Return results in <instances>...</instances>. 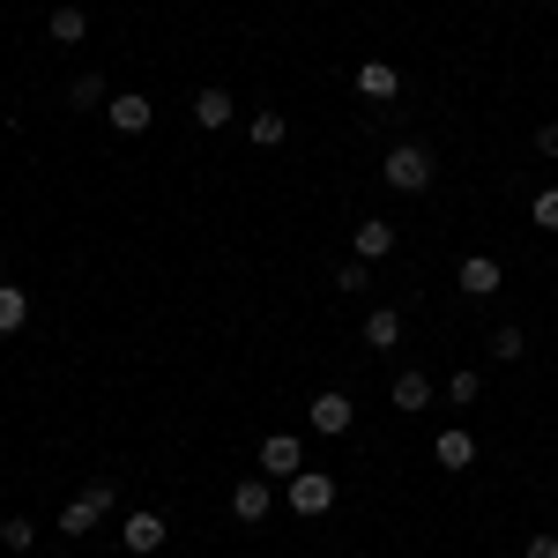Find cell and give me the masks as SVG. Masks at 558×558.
Here are the masks:
<instances>
[{
  "mask_svg": "<svg viewBox=\"0 0 558 558\" xmlns=\"http://www.w3.org/2000/svg\"><path fill=\"white\" fill-rule=\"evenodd\" d=\"M268 507H276V492H268V476H246V484L231 492V514H239V521H268Z\"/></svg>",
  "mask_w": 558,
  "mask_h": 558,
  "instance_id": "obj_13",
  "label": "cell"
},
{
  "mask_svg": "<svg viewBox=\"0 0 558 558\" xmlns=\"http://www.w3.org/2000/svg\"><path fill=\"white\" fill-rule=\"evenodd\" d=\"M350 246H357V260H387V254H395V223H380V216H373V223H357V239H350Z\"/></svg>",
  "mask_w": 558,
  "mask_h": 558,
  "instance_id": "obj_14",
  "label": "cell"
},
{
  "mask_svg": "<svg viewBox=\"0 0 558 558\" xmlns=\"http://www.w3.org/2000/svg\"><path fill=\"white\" fill-rule=\"evenodd\" d=\"M165 536H172V521L165 514H149V507H134L128 521H120V544H128L134 558H149V551H165Z\"/></svg>",
  "mask_w": 558,
  "mask_h": 558,
  "instance_id": "obj_5",
  "label": "cell"
},
{
  "mask_svg": "<svg viewBox=\"0 0 558 558\" xmlns=\"http://www.w3.org/2000/svg\"><path fill=\"white\" fill-rule=\"evenodd\" d=\"M529 216H536V223H544V231H558V186H544V194H536V202H529Z\"/></svg>",
  "mask_w": 558,
  "mask_h": 558,
  "instance_id": "obj_24",
  "label": "cell"
},
{
  "mask_svg": "<svg viewBox=\"0 0 558 558\" xmlns=\"http://www.w3.org/2000/svg\"><path fill=\"white\" fill-rule=\"evenodd\" d=\"M432 172H439V165H432V149H425V142H395V149L380 157V179L395 186V194H425Z\"/></svg>",
  "mask_w": 558,
  "mask_h": 558,
  "instance_id": "obj_1",
  "label": "cell"
},
{
  "mask_svg": "<svg viewBox=\"0 0 558 558\" xmlns=\"http://www.w3.org/2000/svg\"><path fill=\"white\" fill-rule=\"evenodd\" d=\"M521 558H558V536H551V529H544V536H529V551H521Z\"/></svg>",
  "mask_w": 558,
  "mask_h": 558,
  "instance_id": "obj_25",
  "label": "cell"
},
{
  "mask_svg": "<svg viewBox=\"0 0 558 558\" xmlns=\"http://www.w3.org/2000/svg\"><path fill=\"white\" fill-rule=\"evenodd\" d=\"M476 395H484V380H476V373H454V380H447V402H462V410H470Z\"/></svg>",
  "mask_w": 558,
  "mask_h": 558,
  "instance_id": "obj_23",
  "label": "cell"
},
{
  "mask_svg": "<svg viewBox=\"0 0 558 558\" xmlns=\"http://www.w3.org/2000/svg\"><path fill=\"white\" fill-rule=\"evenodd\" d=\"M365 283H373V260H343V268H336V291H343V299H365Z\"/></svg>",
  "mask_w": 558,
  "mask_h": 558,
  "instance_id": "obj_22",
  "label": "cell"
},
{
  "mask_svg": "<svg viewBox=\"0 0 558 558\" xmlns=\"http://www.w3.org/2000/svg\"><path fill=\"white\" fill-rule=\"evenodd\" d=\"M365 343H373V350L402 343V313H395V305H373V313H365Z\"/></svg>",
  "mask_w": 558,
  "mask_h": 558,
  "instance_id": "obj_15",
  "label": "cell"
},
{
  "mask_svg": "<svg viewBox=\"0 0 558 558\" xmlns=\"http://www.w3.org/2000/svg\"><path fill=\"white\" fill-rule=\"evenodd\" d=\"M112 499H120V492H112L105 476H97V484H83V492H75V499L60 507V536H89L97 521L112 514Z\"/></svg>",
  "mask_w": 558,
  "mask_h": 558,
  "instance_id": "obj_2",
  "label": "cell"
},
{
  "mask_svg": "<svg viewBox=\"0 0 558 558\" xmlns=\"http://www.w3.org/2000/svg\"><path fill=\"white\" fill-rule=\"evenodd\" d=\"M31 544H38V521H0V551L8 558H31Z\"/></svg>",
  "mask_w": 558,
  "mask_h": 558,
  "instance_id": "obj_20",
  "label": "cell"
},
{
  "mask_svg": "<svg viewBox=\"0 0 558 558\" xmlns=\"http://www.w3.org/2000/svg\"><path fill=\"white\" fill-rule=\"evenodd\" d=\"M105 120H112L120 134H149V120H157V105H149L142 89H120V97L105 105Z\"/></svg>",
  "mask_w": 558,
  "mask_h": 558,
  "instance_id": "obj_7",
  "label": "cell"
},
{
  "mask_svg": "<svg viewBox=\"0 0 558 558\" xmlns=\"http://www.w3.org/2000/svg\"><path fill=\"white\" fill-rule=\"evenodd\" d=\"M387 402H395L402 417H417V410H432V380H425V373H395V387H387Z\"/></svg>",
  "mask_w": 558,
  "mask_h": 558,
  "instance_id": "obj_12",
  "label": "cell"
},
{
  "mask_svg": "<svg viewBox=\"0 0 558 558\" xmlns=\"http://www.w3.org/2000/svg\"><path fill=\"white\" fill-rule=\"evenodd\" d=\"M328 507H336V476H328V470H313V462H305V470L291 476V514L320 521Z\"/></svg>",
  "mask_w": 558,
  "mask_h": 558,
  "instance_id": "obj_3",
  "label": "cell"
},
{
  "mask_svg": "<svg viewBox=\"0 0 558 558\" xmlns=\"http://www.w3.org/2000/svg\"><path fill=\"white\" fill-rule=\"evenodd\" d=\"M357 97H373V105H395V97H402V68H387V60H365V68H357Z\"/></svg>",
  "mask_w": 558,
  "mask_h": 558,
  "instance_id": "obj_9",
  "label": "cell"
},
{
  "mask_svg": "<svg viewBox=\"0 0 558 558\" xmlns=\"http://www.w3.org/2000/svg\"><path fill=\"white\" fill-rule=\"evenodd\" d=\"M45 31H52L60 45H83L89 38V15H83V8H52V23H45Z\"/></svg>",
  "mask_w": 558,
  "mask_h": 558,
  "instance_id": "obj_19",
  "label": "cell"
},
{
  "mask_svg": "<svg viewBox=\"0 0 558 558\" xmlns=\"http://www.w3.org/2000/svg\"><path fill=\"white\" fill-rule=\"evenodd\" d=\"M432 462H439V470H447V476H462V470H470V462H476V439H470V432H462V425H447V432H439V439H432Z\"/></svg>",
  "mask_w": 558,
  "mask_h": 558,
  "instance_id": "obj_8",
  "label": "cell"
},
{
  "mask_svg": "<svg viewBox=\"0 0 558 558\" xmlns=\"http://www.w3.org/2000/svg\"><path fill=\"white\" fill-rule=\"evenodd\" d=\"M305 425L320 432V439H343V432L357 425V402H350V395H313V402H305Z\"/></svg>",
  "mask_w": 558,
  "mask_h": 558,
  "instance_id": "obj_4",
  "label": "cell"
},
{
  "mask_svg": "<svg viewBox=\"0 0 558 558\" xmlns=\"http://www.w3.org/2000/svg\"><path fill=\"white\" fill-rule=\"evenodd\" d=\"M536 149H544V157H558V120H551V128H536Z\"/></svg>",
  "mask_w": 558,
  "mask_h": 558,
  "instance_id": "obj_26",
  "label": "cell"
},
{
  "mask_svg": "<svg viewBox=\"0 0 558 558\" xmlns=\"http://www.w3.org/2000/svg\"><path fill=\"white\" fill-rule=\"evenodd\" d=\"M231 120H239V97H231V89H194V128H231Z\"/></svg>",
  "mask_w": 558,
  "mask_h": 558,
  "instance_id": "obj_10",
  "label": "cell"
},
{
  "mask_svg": "<svg viewBox=\"0 0 558 558\" xmlns=\"http://www.w3.org/2000/svg\"><path fill=\"white\" fill-rule=\"evenodd\" d=\"M454 283H462L470 299H492V291H499L507 276H499V260H492V254H470L462 268H454Z\"/></svg>",
  "mask_w": 558,
  "mask_h": 558,
  "instance_id": "obj_11",
  "label": "cell"
},
{
  "mask_svg": "<svg viewBox=\"0 0 558 558\" xmlns=\"http://www.w3.org/2000/svg\"><path fill=\"white\" fill-rule=\"evenodd\" d=\"M299 470H305V447L291 432H268V439H260V476H283V484H291Z\"/></svg>",
  "mask_w": 558,
  "mask_h": 558,
  "instance_id": "obj_6",
  "label": "cell"
},
{
  "mask_svg": "<svg viewBox=\"0 0 558 558\" xmlns=\"http://www.w3.org/2000/svg\"><path fill=\"white\" fill-rule=\"evenodd\" d=\"M246 142H254V149H283V142H291V120H283V112H254V120H246Z\"/></svg>",
  "mask_w": 558,
  "mask_h": 558,
  "instance_id": "obj_16",
  "label": "cell"
},
{
  "mask_svg": "<svg viewBox=\"0 0 558 558\" xmlns=\"http://www.w3.org/2000/svg\"><path fill=\"white\" fill-rule=\"evenodd\" d=\"M484 350H492L499 365H514L521 350H529V336H521V328H492V336H484Z\"/></svg>",
  "mask_w": 558,
  "mask_h": 558,
  "instance_id": "obj_21",
  "label": "cell"
},
{
  "mask_svg": "<svg viewBox=\"0 0 558 558\" xmlns=\"http://www.w3.org/2000/svg\"><path fill=\"white\" fill-rule=\"evenodd\" d=\"M68 105H112V83H105V75H97V68H83V75H75V83H68Z\"/></svg>",
  "mask_w": 558,
  "mask_h": 558,
  "instance_id": "obj_18",
  "label": "cell"
},
{
  "mask_svg": "<svg viewBox=\"0 0 558 558\" xmlns=\"http://www.w3.org/2000/svg\"><path fill=\"white\" fill-rule=\"evenodd\" d=\"M23 320H31V291L23 283H0V336H15Z\"/></svg>",
  "mask_w": 558,
  "mask_h": 558,
  "instance_id": "obj_17",
  "label": "cell"
}]
</instances>
